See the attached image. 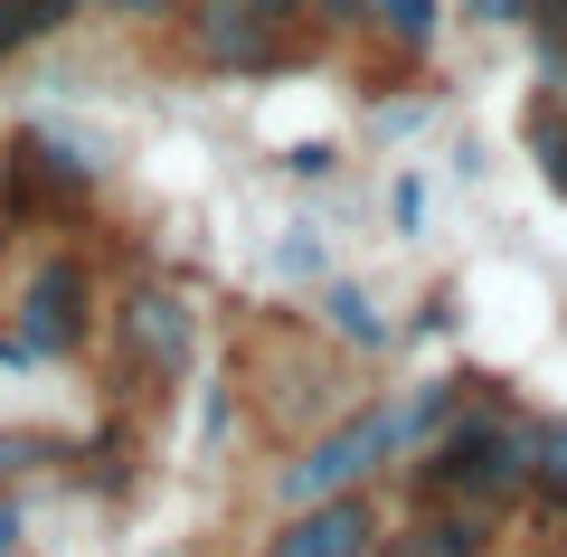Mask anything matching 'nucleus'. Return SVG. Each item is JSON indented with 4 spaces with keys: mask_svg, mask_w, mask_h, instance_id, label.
Returning <instances> with one entry per match:
<instances>
[{
    "mask_svg": "<svg viewBox=\"0 0 567 557\" xmlns=\"http://www.w3.org/2000/svg\"><path fill=\"white\" fill-rule=\"evenodd\" d=\"M416 501H473L502 519L511 501H529V416L511 406H454L416 463Z\"/></svg>",
    "mask_w": 567,
    "mask_h": 557,
    "instance_id": "nucleus-1",
    "label": "nucleus"
},
{
    "mask_svg": "<svg viewBox=\"0 0 567 557\" xmlns=\"http://www.w3.org/2000/svg\"><path fill=\"white\" fill-rule=\"evenodd\" d=\"M406 454V425H398V398H360L341 425H322V435L303 444V454L275 473V501L284 510H303V501H331V492H360L369 473H388V463Z\"/></svg>",
    "mask_w": 567,
    "mask_h": 557,
    "instance_id": "nucleus-2",
    "label": "nucleus"
},
{
    "mask_svg": "<svg viewBox=\"0 0 567 557\" xmlns=\"http://www.w3.org/2000/svg\"><path fill=\"white\" fill-rule=\"evenodd\" d=\"M189 350H199V331H189V302L171 293V283H133V293L114 302V388L171 398V388L189 379Z\"/></svg>",
    "mask_w": 567,
    "mask_h": 557,
    "instance_id": "nucleus-3",
    "label": "nucleus"
},
{
    "mask_svg": "<svg viewBox=\"0 0 567 557\" xmlns=\"http://www.w3.org/2000/svg\"><path fill=\"white\" fill-rule=\"evenodd\" d=\"M85 340H95V275H85V256H48L20 283V350L29 359H76Z\"/></svg>",
    "mask_w": 567,
    "mask_h": 557,
    "instance_id": "nucleus-4",
    "label": "nucleus"
},
{
    "mask_svg": "<svg viewBox=\"0 0 567 557\" xmlns=\"http://www.w3.org/2000/svg\"><path fill=\"white\" fill-rule=\"evenodd\" d=\"M189 48H199V66H218V76H265V66L284 58V29L265 20L256 0H189Z\"/></svg>",
    "mask_w": 567,
    "mask_h": 557,
    "instance_id": "nucleus-5",
    "label": "nucleus"
},
{
    "mask_svg": "<svg viewBox=\"0 0 567 557\" xmlns=\"http://www.w3.org/2000/svg\"><path fill=\"white\" fill-rule=\"evenodd\" d=\"M379 548V510L360 492H331V501H303V510H284L265 557H369Z\"/></svg>",
    "mask_w": 567,
    "mask_h": 557,
    "instance_id": "nucleus-6",
    "label": "nucleus"
},
{
    "mask_svg": "<svg viewBox=\"0 0 567 557\" xmlns=\"http://www.w3.org/2000/svg\"><path fill=\"white\" fill-rule=\"evenodd\" d=\"M492 538H502V519L473 501H416V529L398 557H492Z\"/></svg>",
    "mask_w": 567,
    "mask_h": 557,
    "instance_id": "nucleus-7",
    "label": "nucleus"
},
{
    "mask_svg": "<svg viewBox=\"0 0 567 557\" xmlns=\"http://www.w3.org/2000/svg\"><path fill=\"white\" fill-rule=\"evenodd\" d=\"M360 29H379L388 58H425V48H435V29H445V0H369Z\"/></svg>",
    "mask_w": 567,
    "mask_h": 557,
    "instance_id": "nucleus-8",
    "label": "nucleus"
},
{
    "mask_svg": "<svg viewBox=\"0 0 567 557\" xmlns=\"http://www.w3.org/2000/svg\"><path fill=\"white\" fill-rule=\"evenodd\" d=\"M529 501L567 529V416H529Z\"/></svg>",
    "mask_w": 567,
    "mask_h": 557,
    "instance_id": "nucleus-9",
    "label": "nucleus"
},
{
    "mask_svg": "<svg viewBox=\"0 0 567 557\" xmlns=\"http://www.w3.org/2000/svg\"><path fill=\"white\" fill-rule=\"evenodd\" d=\"M322 331H331V340H350L360 359H379L388 340H398V331L379 321V302L360 293V283H331V293H322Z\"/></svg>",
    "mask_w": 567,
    "mask_h": 557,
    "instance_id": "nucleus-10",
    "label": "nucleus"
},
{
    "mask_svg": "<svg viewBox=\"0 0 567 557\" xmlns=\"http://www.w3.org/2000/svg\"><path fill=\"white\" fill-rule=\"evenodd\" d=\"M76 10H85V0H0V58H20V48L58 39Z\"/></svg>",
    "mask_w": 567,
    "mask_h": 557,
    "instance_id": "nucleus-11",
    "label": "nucleus"
},
{
    "mask_svg": "<svg viewBox=\"0 0 567 557\" xmlns=\"http://www.w3.org/2000/svg\"><path fill=\"white\" fill-rule=\"evenodd\" d=\"M520 142H529V161H539V179L567 199V104H539V114L520 123Z\"/></svg>",
    "mask_w": 567,
    "mask_h": 557,
    "instance_id": "nucleus-12",
    "label": "nucleus"
},
{
    "mask_svg": "<svg viewBox=\"0 0 567 557\" xmlns=\"http://www.w3.org/2000/svg\"><path fill=\"white\" fill-rule=\"evenodd\" d=\"M464 388H473V379H425L416 398H398V425H406V444H425V435H435V425H445L454 406H464Z\"/></svg>",
    "mask_w": 567,
    "mask_h": 557,
    "instance_id": "nucleus-13",
    "label": "nucleus"
},
{
    "mask_svg": "<svg viewBox=\"0 0 567 557\" xmlns=\"http://www.w3.org/2000/svg\"><path fill=\"white\" fill-rule=\"evenodd\" d=\"M520 29L539 39V66L567 85V0H529V20H520Z\"/></svg>",
    "mask_w": 567,
    "mask_h": 557,
    "instance_id": "nucleus-14",
    "label": "nucleus"
},
{
    "mask_svg": "<svg viewBox=\"0 0 567 557\" xmlns=\"http://www.w3.org/2000/svg\"><path fill=\"white\" fill-rule=\"evenodd\" d=\"M388 218H398L406 237L425 227V179H416V171H398V189H388Z\"/></svg>",
    "mask_w": 567,
    "mask_h": 557,
    "instance_id": "nucleus-15",
    "label": "nucleus"
},
{
    "mask_svg": "<svg viewBox=\"0 0 567 557\" xmlns=\"http://www.w3.org/2000/svg\"><path fill=\"white\" fill-rule=\"evenodd\" d=\"M284 161V171H293V179H322L331 171V161H341V152H331V142H293V152H275Z\"/></svg>",
    "mask_w": 567,
    "mask_h": 557,
    "instance_id": "nucleus-16",
    "label": "nucleus"
},
{
    "mask_svg": "<svg viewBox=\"0 0 567 557\" xmlns=\"http://www.w3.org/2000/svg\"><path fill=\"white\" fill-rule=\"evenodd\" d=\"M360 10L369 0H303V20H322V29H360Z\"/></svg>",
    "mask_w": 567,
    "mask_h": 557,
    "instance_id": "nucleus-17",
    "label": "nucleus"
},
{
    "mask_svg": "<svg viewBox=\"0 0 567 557\" xmlns=\"http://www.w3.org/2000/svg\"><path fill=\"white\" fill-rule=\"evenodd\" d=\"M464 10H473V20H492V29H520L529 20V0H464Z\"/></svg>",
    "mask_w": 567,
    "mask_h": 557,
    "instance_id": "nucleus-18",
    "label": "nucleus"
},
{
    "mask_svg": "<svg viewBox=\"0 0 567 557\" xmlns=\"http://www.w3.org/2000/svg\"><path fill=\"white\" fill-rule=\"evenodd\" d=\"M284 265H293V275H312V265H322V237H312V227H293V237H284Z\"/></svg>",
    "mask_w": 567,
    "mask_h": 557,
    "instance_id": "nucleus-19",
    "label": "nucleus"
},
{
    "mask_svg": "<svg viewBox=\"0 0 567 557\" xmlns=\"http://www.w3.org/2000/svg\"><path fill=\"white\" fill-rule=\"evenodd\" d=\"M29 454H48V444H39V435H0V482L20 473V463H29Z\"/></svg>",
    "mask_w": 567,
    "mask_h": 557,
    "instance_id": "nucleus-20",
    "label": "nucleus"
},
{
    "mask_svg": "<svg viewBox=\"0 0 567 557\" xmlns=\"http://www.w3.org/2000/svg\"><path fill=\"white\" fill-rule=\"evenodd\" d=\"M0 557H20V501H0Z\"/></svg>",
    "mask_w": 567,
    "mask_h": 557,
    "instance_id": "nucleus-21",
    "label": "nucleus"
},
{
    "mask_svg": "<svg viewBox=\"0 0 567 557\" xmlns=\"http://www.w3.org/2000/svg\"><path fill=\"white\" fill-rule=\"evenodd\" d=\"M256 10H265L275 29H293V20H303V0H256Z\"/></svg>",
    "mask_w": 567,
    "mask_h": 557,
    "instance_id": "nucleus-22",
    "label": "nucleus"
}]
</instances>
